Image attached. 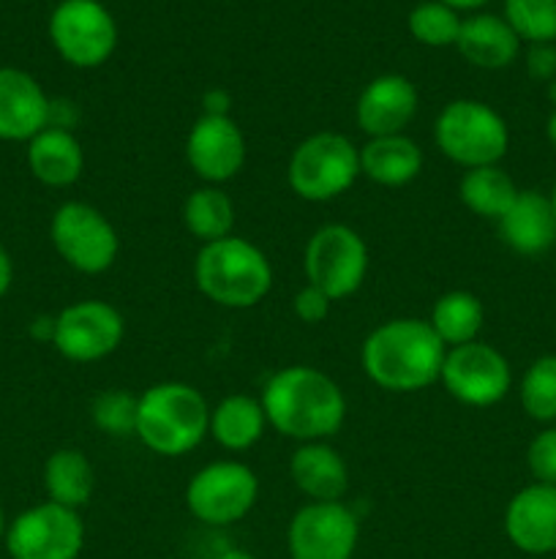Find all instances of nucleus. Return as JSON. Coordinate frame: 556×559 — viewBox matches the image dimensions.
Masks as SVG:
<instances>
[{
  "mask_svg": "<svg viewBox=\"0 0 556 559\" xmlns=\"http://www.w3.org/2000/svg\"><path fill=\"white\" fill-rule=\"evenodd\" d=\"M431 328L442 338L447 349L461 347V344L478 342V333L483 331L485 311L478 295L467 289H452L445 293L431 309Z\"/></svg>",
  "mask_w": 556,
  "mask_h": 559,
  "instance_id": "obj_27",
  "label": "nucleus"
},
{
  "mask_svg": "<svg viewBox=\"0 0 556 559\" xmlns=\"http://www.w3.org/2000/svg\"><path fill=\"white\" fill-rule=\"evenodd\" d=\"M548 98L554 102V107H556V76L548 82Z\"/></svg>",
  "mask_w": 556,
  "mask_h": 559,
  "instance_id": "obj_42",
  "label": "nucleus"
},
{
  "mask_svg": "<svg viewBox=\"0 0 556 559\" xmlns=\"http://www.w3.org/2000/svg\"><path fill=\"white\" fill-rule=\"evenodd\" d=\"M505 20L521 41H556V0H505Z\"/></svg>",
  "mask_w": 556,
  "mask_h": 559,
  "instance_id": "obj_31",
  "label": "nucleus"
},
{
  "mask_svg": "<svg viewBox=\"0 0 556 559\" xmlns=\"http://www.w3.org/2000/svg\"><path fill=\"white\" fill-rule=\"evenodd\" d=\"M551 205H554V213H556V180H554V189H551Z\"/></svg>",
  "mask_w": 556,
  "mask_h": 559,
  "instance_id": "obj_44",
  "label": "nucleus"
},
{
  "mask_svg": "<svg viewBox=\"0 0 556 559\" xmlns=\"http://www.w3.org/2000/svg\"><path fill=\"white\" fill-rule=\"evenodd\" d=\"M267 415L259 399L234 393L210 409V435L227 451H249L262 440Z\"/></svg>",
  "mask_w": 556,
  "mask_h": 559,
  "instance_id": "obj_24",
  "label": "nucleus"
},
{
  "mask_svg": "<svg viewBox=\"0 0 556 559\" xmlns=\"http://www.w3.org/2000/svg\"><path fill=\"white\" fill-rule=\"evenodd\" d=\"M434 140L442 156L458 167H491L505 158L510 147V129L491 104L478 98H456L442 107Z\"/></svg>",
  "mask_w": 556,
  "mask_h": 559,
  "instance_id": "obj_5",
  "label": "nucleus"
},
{
  "mask_svg": "<svg viewBox=\"0 0 556 559\" xmlns=\"http://www.w3.org/2000/svg\"><path fill=\"white\" fill-rule=\"evenodd\" d=\"M0 538H5V516H3V508H0Z\"/></svg>",
  "mask_w": 556,
  "mask_h": 559,
  "instance_id": "obj_43",
  "label": "nucleus"
},
{
  "mask_svg": "<svg viewBox=\"0 0 556 559\" xmlns=\"http://www.w3.org/2000/svg\"><path fill=\"white\" fill-rule=\"evenodd\" d=\"M125 320L107 300H76L55 317L52 347L74 364H96L123 344Z\"/></svg>",
  "mask_w": 556,
  "mask_h": 559,
  "instance_id": "obj_13",
  "label": "nucleus"
},
{
  "mask_svg": "<svg viewBox=\"0 0 556 559\" xmlns=\"http://www.w3.org/2000/svg\"><path fill=\"white\" fill-rule=\"evenodd\" d=\"M85 546V524L80 511L41 502L22 511L5 527V549L11 559H76Z\"/></svg>",
  "mask_w": 556,
  "mask_h": 559,
  "instance_id": "obj_11",
  "label": "nucleus"
},
{
  "mask_svg": "<svg viewBox=\"0 0 556 559\" xmlns=\"http://www.w3.org/2000/svg\"><path fill=\"white\" fill-rule=\"evenodd\" d=\"M27 169L49 189H69L85 173V151L74 131L47 126L27 142Z\"/></svg>",
  "mask_w": 556,
  "mask_h": 559,
  "instance_id": "obj_21",
  "label": "nucleus"
},
{
  "mask_svg": "<svg viewBox=\"0 0 556 559\" xmlns=\"http://www.w3.org/2000/svg\"><path fill=\"white\" fill-rule=\"evenodd\" d=\"M303 262L311 287L322 289L330 300H343L363 287L368 273V246L358 229L347 224H325L309 238Z\"/></svg>",
  "mask_w": 556,
  "mask_h": 559,
  "instance_id": "obj_9",
  "label": "nucleus"
},
{
  "mask_svg": "<svg viewBox=\"0 0 556 559\" xmlns=\"http://www.w3.org/2000/svg\"><path fill=\"white\" fill-rule=\"evenodd\" d=\"M523 413L537 424H556V355L532 360L518 385Z\"/></svg>",
  "mask_w": 556,
  "mask_h": 559,
  "instance_id": "obj_29",
  "label": "nucleus"
},
{
  "mask_svg": "<svg viewBox=\"0 0 556 559\" xmlns=\"http://www.w3.org/2000/svg\"><path fill=\"white\" fill-rule=\"evenodd\" d=\"M445 5H450V9L456 11H474V9H483L488 0H442Z\"/></svg>",
  "mask_w": 556,
  "mask_h": 559,
  "instance_id": "obj_39",
  "label": "nucleus"
},
{
  "mask_svg": "<svg viewBox=\"0 0 556 559\" xmlns=\"http://www.w3.org/2000/svg\"><path fill=\"white\" fill-rule=\"evenodd\" d=\"M499 235L516 254L540 257L556 243V213L543 191H518L510 211L499 218Z\"/></svg>",
  "mask_w": 556,
  "mask_h": 559,
  "instance_id": "obj_19",
  "label": "nucleus"
},
{
  "mask_svg": "<svg viewBox=\"0 0 556 559\" xmlns=\"http://www.w3.org/2000/svg\"><path fill=\"white\" fill-rule=\"evenodd\" d=\"M445 355L447 347L428 320L398 317L365 336L360 364L365 377L382 391L418 393L439 380Z\"/></svg>",
  "mask_w": 556,
  "mask_h": 559,
  "instance_id": "obj_2",
  "label": "nucleus"
},
{
  "mask_svg": "<svg viewBox=\"0 0 556 559\" xmlns=\"http://www.w3.org/2000/svg\"><path fill=\"white\" fill-rule=\"evenodd\" d=\"M49 96L41 82L14 66H0V140L31 142L49 126Z\"/></svg>",
  "mask_w": 556,
  "mask_h": 559,
  "instance_id": "obj_18",
  "label": "nucleus"
},
{
  "mask_svg": "<svg viewBox=\"0 0 556 559\" xmlns=\"http://www.w3.org/2000/svg\"><path fill=\"white\" fill-rule=\"evenodd\" d=\"M267 426L298 442H325L347 418V399L338 382L314 366H287L262 391Z\"/></svg>",
  "mask_w": 556,
  "mask_h": 559,
  "instance_id": "obj_1",
  "label": "nucleus"
},
{
  "mask_svg": "<svg viewBox=\"0 0 556 559\" xmlns=\"http://www.w3.org/2000/svg\"><path fill=\"white\" fill-rule=\"evenodd\" d=\"M527 71L534 80L548 85L556 76V44H529Z\"/></svg>",
  "mask_w": 556,
  "mask_h": 559,
  "instance_id": "obj_35",
  "label": "nucleus"
},
{
  "mask_svg": "<svg viewBox=\"0 0 556 559\" xmlns=\"http://www.w3.org/2000/svg\"><path fill=\"white\" fill-rule=\"evenodd\" d=\"M44 489L49 502L55 506L80 511L90 502L96 489V473L93 464L80 448H60L44 464Z\"/></svg>",
  "mask_w": 556,
  "mask_h": 559,
  "instance_id": "obj_25",
  "label": "nucleus"
},
{
  "mask_svg": "<svg viewBox=\"0 0 556 559\" xmlns=\"http://www.w3.org/2000/svg\"><path fill=\"white\" fill-rule=\"evenodd\" d=\"M216 559H254V557L243 549H227V551H221Z\"/></svg>",
  "mask_w": 556,
  "mask_h": 559,
  "instance_id": "obj_41",
  "label": "nucleus"
},
{
  "mask_svg": "<svg viewBox=\"0 0 556 559\" xmlns=\"http://www.w3.org/2000/svg\"><path fill=\"white\" fill-rule=\"evenodd\" d=\"M49 240L60 260L76 273L98 276L118 260L120 238L112 222L90 202H63L49 222Z\"/></svg>",
  "mask_w": 556,
  "mask_h": 559,
  "instance_id": "obj_7",
  "label": "nucleus"
},
{
  "mask_svg": "<svg viewBox=\"0 0 556 559\" xmlns=\"http://www.w3.org/2000/svg\"><path fill=\"white\" fill-rule=\"evenodd\" d=\"M330 306H333V300L327 298L322 289L311 287V284H305V287L300 289L292 300L294 317H298V320H303L305 325H316V322L327 320V314H330Z\"/></svg>",
  "mask_w": 556,
  "mask_h": 559,
  "instance_id": "obj_34",
  "label": "nucleus"
},
{
  "mask_svg": "<svg viewBox=\"0 0 556 559\" xmlns=\"http://www.w3.org/2000/svg\"><path fill=\"white\" fill-rule=\"evenodd\" d=\"M358 540L360 522L343 502H309L287 530L292 559H352Z\"/></svg>",
  "mask_w": 556,
  "mask_h": 559,
  "instance_id": "obj_14",
  "label": "nucleus"
},
{
  "mask_svg": "<svg viewBox=\"0 0 556 559\" xmlns=\"http://www.w3.org/2000/svg\"><path fill=\"white\" fill-rule=\"evenodd\" d=\"M183 224L202 246L223 240L234 229V202L218 186H202L183 202Z\"/></svg>",
  "mask_w": 556,
  "mask_h": 559,
  "instance_id": "obj_28",
  "label": "nucleus"
},
{
  "mask_svg": "<svg viewBox=\"0 0 556 559\" xmlns=\"http://www.w3.org/2000/svg\"><path fill=\"white\" fill-rule=\"evenodd\" d=\"M463 60L485 71H499L516 63L521 52V38L512 33L505 16L472 14L461 22V33L456 41Z\"/></svg>",
  "mask_w": 556,
  "mask_h": 559,
  "instance_id": "obj_22",
  "label": "nucleus"
},
{
  "mask_svg": "<svg viewBox=\"0 0 556 559\" xmlns=\"http://www.w3.org/2000/svg\"><path fill=\"white\" fill-rule=\"evenodd\" d=\"M527 467L534 484L556 486V426H548L532 437L527 448Z\"/></svg>",
  "mask_w": 556,
  "mask_h": 559,
  "instance_id": "obj_33",
  "label": "nucleus"
},
{
  "mask_svg": "<svg viewBox=\"0 0 556 559\" xmlns=\"http://www.w3.org/2000/svg\"><path fill=\"white\" fill-rule=\"evenodd\" d=\"M545 136H548L551 147H554V151H556V107L551 109L548 120H545Z\"/></svg>",
  "mask_w": 556,
  "mask_h": 559,
  "instance_id": "obj_40",
  "label": "nucleus"
},
{
  "mask_svg": "<svg viewBox=\"0 0 556 559\" xmlns=\"http://www.w3.org/2000/svg\"><path fill=\"white\" fill-rule=\"evenodd\" d=\"M136 409H140V396H131L129 391H112L98 393L93 402L90 418L98 431L109 437H131L136 435Z\"/></svg>",
  "mask_w": 556,
  "mask_h": 559,
  "instance_id": "obj_32",
  "label": "nucleus"
},
{
  "mask_svg": "<svg viewBox=\"0 0 556 559\" xmlns=\"http://www.w3.org/2000/svg\"><path fill=\"white\" fill-rule=\"evenodd\" d=\"M423 173V151L407 134L371 136L360 147V175L374 180L376 186L398 189L412 183Z\"/></svg>",
  "mask_w": 556,
  "mask_h": 559,
  "instance_id": "obj_23",
  "label": "nucleus"
},
{
  "mask_svg": "<svg viewBox=\"0 0 556 559\" xmlns=\"http://www.w3.org/2000/svg\"><path fill=\"white\" fill-rule=\"evenodd\" d=\"M205 115H229V93L227 91L205 93Z\"/></svg>",
  "mask_w": 556,
  "mask_h": 559,
  "instance_id": "obj_36",
  "label": "nucleus"
},
{
  "mask_svg": "<svg viewBox=\"0 0 556 559\" xmlns=\"http://www.w3.org/2000/svg\"><path fill=\"white\" fill-rule=\"evenodd\" d=\"M418 87L403 74H382L363 87L354 120L365 136L403 134L418 115Z\"/></svg>",
  "mask_w": 556,
  "mask_h": 559,
  "instance_id": "obj_16",
  "label": "nucleus"
},
{
  "mask_svg": "<svg viewBox=\"0 0 556 559\" xmlns=\"http://www.w3.org/2000/svg\"><path fill=\"white\" fill-rule=\"evenodd\" d=\"M439 382L456 402L467 407H494L510 393L512 369L496 347L469 342L447 349Z\"/></svg>",
  "mask_w": 556,
  "mask_h": 559,
  "instance_id": "obj_12",
  "label": "nucleus"
},
{
  "mask_svg": "<svg viewBox=\"0 0 556 559\" xmlns=\"http://www.w3.org/2000/svg\"><path fill=\"white\" fill-rule=\"evenodd\" d=\"M210 435V407L189 382H158L140 396L136 440L158 456H185Z\"/></svg>",
  "mask_w": 556,
  "mask_h": 559,
  "instance_id": "obj_3",
  "label": "nucleus"
},
{
  "mask_svg": "<svg viewBox=\"0 0 556 559\" xmlns=\"http://www.w3.org/2000/svg\"><path fill=\"white\" fill-rule=\"evenodd\" d=\"M31 333L36 338H44V342H52V333H55V317H38L33 320Z\"/></svg>",
  "mask_w": 556,
  "mask_h": 559,
  "instance_id": "obj_38",
  "label": "nucleus"
},
{
  "mask_svg": "<svg viewBox=\"0 0 556 559\" xmlns=\"http://www.w3.org/2000/svg\"><path fill=\"white\" fill-rule=\"evenodd\" d=\"M259 500V478L249 464L213 462L185 486L191 516L207 527H229L254 511Z\"/></svg>",
  "mask_w": 556,
  "mask_h": 559,
  "instance_id": "obj_10",
  "label": "nucleus"
},
{
  "mask_svg": "<svg viewBox=\"0 0 556 559\" xmlns=\"http://www.w3.org/2000/svg\"><path fill=\"white\" fill-rule=\"evenodd\" d=\"M360 178V147L338 131H316L292 151L289 189L305 202H330L347 194Z\"/></svg>",
  "mask_w": 556,
  "mask_h": 559,
  "instance_id": "obj_6",
  "label": "nucleus"
},
{
  "mask_svg": "<svg viewBox=\"0 0 556 559\" xmlns=\"http://www.w3.org/2000/svg\"><path fill=\"white\" fill-rule=\"evenodd\" d=\"M505 535L523 555L556 551V486L529 484L505 508Z\"/></svg>",
  "mask_w": 556,
  "mask_h": 559,
  "instance_id": "obj_17",
  "label": "nucleus"
},
{
  "mask_svg": "<svg viewBox=\"0 0 556 559\" xmlns=\"http://www.w3.org/2000/svg\"><path fill=\"white\" fill-rule=\"evenodd\" d=\"M461 22L458 11L442 0H425V3L414 5L409 14V33L423 47H452L461 33Z\"/></svg>",
  "mask_w": 556,
  "mask_h": 559,
  "instance_id": "obj_30",
  "label": "nucleus"
},
{
  "mask_svg": "<svg viewBox=\"0 0 556 559\" xmlns=\"http://www.w3.org/2000/svg\"><path fill=\"white\" fill-rule=\"evenodd\" d=\"M185 158L207 186L232 180L245 164V136L229 115H202L185 140Z\"/></svg>",
  "mask_w": 556,
  "mask_h": 559,
  "instance_id": "obj_15",
  "label": "nucleus"
},
{
  "mask_svg": "<svg viewBox=\"0 0 556 559\" xmlns=\"http://www.w3.org/2000/svg\"><path fill=\"white\" fill-rule=\"evenodd\" d=\"M49 41L74 69H98L118 47V25L98 0H60L49 14Z\"/></svg>",
  "mask_w": 556,
  "mask_h": 559,
  "instance_id": "obj_8",
  "label": "nucleus"
},
{
  "mask_svg": "<svg viewBox=\"0 0 556 559\" xmlns=\"http://www.w3.org/2000/svg\"><path fill=\"white\" fill-rule=\"evenodd\" d=\"M289 478L311 502H341L349 489L347 462L327 442H300L289 459Z\"/></svg>",
  "mask_w": 556,
  "mask_h": 559,
  "instance_id": "obj_20",
  "label": "nucleus"
},
{
  "mask_svg": "<svg viewBox=\"0 0 556 559\" xmlns=\"http://www.w3.org/2000/svg\"><path fill=\"white\" fill-rule=\"evenodd\" d=\"M194 282L210 304L223 309H251L273 287V267L265 251L245 238L213 240L194 260Z\"/></svg>",
  "mask_w": 556,
  "mask_h": 559,
  "instance_id": "obj_4",
  "label": "nucleus"
},
{
  "mask_svg": "<svg viewBox=\"0 0 556 559\" xmlns=\"http://www.w3.org/2000/svg\"><path fill=\"white\" fill-rule=\"evenodd\" d=\"M11 282H14V262H11L9 251L0 246V300H3L5 293L11 289Z\"/></svg>",
  "mask_w": 556,
  "mask_h": 559,
  "instance_id": "obj_37",
  "label": "nucleus"
},
{
  "mask_svg": "<svg viewBox=\"0 0 556 559\" xmlns=\"http://www.w3.org/2000/svg\"><path fill=\"white\" fill-rule=\"evenodd\" d=\"M518 191L521 189L516 186V180L499 164L467 169L458 183V197H461L463 207L472 211L474 216L491 218V222H499L510 211Z\"/></svg>",
  "mask_w": 556,
  "mask_h": 559,
  "instance_id": "obj_26",
  "label": "nucleus"
}]
</instances>
